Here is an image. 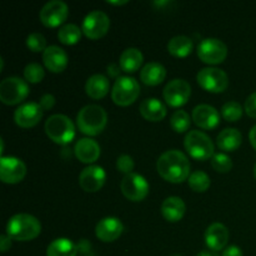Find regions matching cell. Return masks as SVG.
Returning <instances> with one entry per match:
<instances>
[{"label":"cell","mask_w":256,"mask_h":256,"mask_svg":"<svg viewBox=\"0 0 256 256\" xmlns=\"http://www.w3.org/2000/svg\"><path fill=\"white\" fill-rule=\"evenodd\" d=\"M158 172L162 179L170 182H182L190 176V162L180 150H168L162 152L156 162Z\"/></svg>","instance_id":"cell-1"},{"label":"cell","mask_w":256,"mask_h":256,"mask_svg":"<svg viewBox=\"0 0 256 256\" xmlns=\"http://www.w3.org/2000/svg\"><path fill=\"white\" fill-rule=\"evenodd\" d=\"M42 232V224L30 214H16L6 224V235L16 242H30Z\"/></svg>","instance_id":"cell-2"},{"label":"cell","mask_w":256,"mask_h":256,"mask_svg":"<svg viewBox=\"0 0 256 256\" xmlns=\"http://www.w3.org/2000/svg\"><path fill=\"white\" fill-rule=\"evenodd\" d=\"M76 124L82 134L95 136L102 132L106 126L108 114L100 105H86L78 112Z\"/></svg>","instance_id":"cell-3"},{"label":"cell","mask_w":256,"mask_h":256,"mask_svg":"<svg viewBox=\"0 0 256 256\" xmlns=\"http://www.w3.org/2000/svg\"><path fill=\"white\" fill-rule=\"evenodd\" d=\"M45 132L56 144L66 145L75 138V125L66 115L54 114L45 122Z\"/></svg>","instance_id":"cell-4"},{"label":"cell","mask_w":256,"mask_h":256,"mask_svg":"<svg viewBox=\"0 0 256 256\" xmlns=\"http://www.w3.org/2000/svg\"><path fill=\"white\" fill-rule=\"evenodd\" d=\"M184 146L194 159L204 162L214 155V142L205 132L200 130H190L184 139Z\"/></svg>","instance_id":"cell-5"},{"label":"cell","mask_w":256,"mask_h":256,"mask_svg":"<svg viewBox=\"0 0 256 256\" xmlns=\"http://www.w3.org/2000/svg\"><path fill=\"white\" fill-rule=\"evenodd\" d=\"M140 94V85L132 76H120L114 82L112 98L120 106H128L138 99Z\"/></svg>","instance_id":"cell-6"},{"label":"cell","mask_w":256,"mask_h":256,"mask_svg":"<svg viewBox=\"0 0 256 256\" xmlns=\"http://www.w3.org/2000/svg\"><path fill=\"white\" fill-rule=\"evenodd\" d=\"M29 95V85L18 76L5 78L0 82V100L6 105H15L26 99Z\"/></svg>","instance_id":"cell-7"},{"label":"cell","mask_w":256,"mask_h":256,"mask_svg":"<svg viewBox=\"0 0 256 256\" xmlns=\"http://www.w3.org/2000/svg\"><path fill=\"white\" fill-rule=\"evenodd\" d=\"M200 86L210 92H222L229 85V76L226 72L218 68H202L196 75Z\"/></svg>","instance_id":"cell-8"},{"label":"cell","mask_w":256,"mask_h":256,"mask_svg":"<svg viewBox=\"0 0 256 256\" xmlns=\"http://www.w3.org/2000/svg\"><path fill=\"white\" fill-rule=\"evenodd\" d=\"M228 55V46L216 38L202 39L198 45V56L206 64H220Z\"/></svg>","instance_id":"cell-9"},{"label":"cell","mask_w":256,"mask_h":256,"mask_svg":"<svg viewBox=\"0 0 256 256\" xmlns=\"http://www.w3.org/2000/svg\"><path fill=\"white\" fill-rule=\"evenodd\" d=\"M122 192L126 199L132 202H142L149 194V182L142 175L138 172H130L122 180Z\"/></svg>","instance_id":"cell-10"},{"label":"cell","mask_w":256,"mask_h":256,"mask_svg":"<svg viewBox=\"0 0 256 256\" xmlns=\"http://www.w3.org/2000/svg\"><path fill=\"white\" fill-rule=\"evenodd\" d=\"M110 28V19L104 12L92 10L82 20V30L90 39H99L104 36Z\"/></svg>","instance_id":"cell-11"},{"label":"cell","mask_w":256,"mask_h":256,"mask_svg":"<svg viewBox=\"0 0 256 256\" xmlns=\"http://www.w3.org/2000/svg\"><path fill=\"white\" fill-rule=\"evenodd\" d=\"M164 99L170 106H182L186 104L192 95V86L189 82L184 79L170 80L164 88Z\"/></svg>","instance_id":"cell-12"},{"label":"cell","mask_w":256,"mask_h":256,"mask_svg":"<svg viewBox=\"0 0 256 256\" xmlns=\"http://www.w3.org/2000/svg\"><path fill=\"white\" fill-rule=\"evenodd\" d=\"M69 15V8L66 2L62 0H50L40 10V20L45 26L55 28L66 20Z\"/></svg>","instance_id":"cell-13"},{"label":"cell","mask_w":256,"mask_h":256,"mask_svg":"<svg viewBox=\"0 0 256 256\" xmlns=\"http://www.w3.org/2000/svg\"><path fill=\"white\" fill-rule=\"evenodd\" d=\"M26 175L24 162L15 156H2L0 159V179L6 184L20 182Z\"/></svg>","instance_id":"cell-14"},{"label":"cell","mask_w":256,"mask_h":256,"mask_svg":"<svg viewBox=\"0 0 256 256\" xmlns=\"http://www.w3.org/2000/svg\"><path fill=\"white\" fill-rule=\"evenodd\" d=\"M106 174L105 170L99 165H89L79 175V184L82 190L88 192H99L105 184Z\"/></svg>","instance_id":"cell-15"},{"label":"cell","mask_w":256,"mask_h":256,"mask_svg":"<svg viewBox=\"0 0 256 256\" xmlns=\"http://www.w3.org/2000/svg\"><path fill=\"white\" fill-rule=\"evenodd\" d=\"M42 112L44 110L38 102H25L15 110L14 120L19 126L32 128L42 120Z\"/></svg>","instance_id":"cell-16"},{"label":"cell","mask_w":256,"mask_h":256,"mask_svg":"<svg viewBox=\"0 0 256 256\" xmlns=\"http://www.w3.org/2000/svg\"><path fill=\"white\" fill-rule=\"evenodd\" d=\"M124 225L120 219L114 216H108L100 220L95 228V234L98 239L104 242H112L122 234Z\"/></svg>","instance_id":"cell-17"},{"label":"cell","mask_w":256,"mask_h":256,"mask_svg":"<svg viewBox=\"0 0 256 256\" xmlns=\"http://www.w3.org/2000/svg\"><path fill=\"white\" fill-rule=\"evenodd\" d=\"M192 120L202 129H214L219 125L220 115L212 105L200 104L192 110Z\"/></svg>","instance_id":"cell-18"},{"label":"cell","mask_w":256,"mask_h":256,"mask_svg":"<svg viewBox=\"0 0 256 256\" xmlns=\"http://www.w3.org/2000/svg\"><path fill=\"white\" fill-rule=\"evenodd\" d=\"M229 230L222 222H214L205 232V242L212 252H219L225 249L229 242Z\"/></svg>","instance_id":"cell-19"},{"label":"cell","mask_w":256,"mask_h":256,"mask_svg":"<svg viewBox=\"0 0 256 256\" xmlns=\"http://www.w3.org/2000/svg\"><path fill=\"white\" fill-rule=\"evenodd\" d=\"M42 62L50 72H62L68 66L69 58L62 48L58 45H50L42 52Z\"/></svg>","instance_id":"cell-20"},{"label":"cell","mask_w":256,"mask_h":256,"mask_svg":"<svg viewBox=\"0 0 256 256\" xmlns=\"http://www.w3.org/2000/svg\"><path fill=\"white\" fill-rule=\"evenodd\" d=\"M74 152L80 162L90 164L99 159L100 145L98 144L96 140H92L90 138H82L75 144Z\"/></svg>","instance_id":"cell-21"},{"label":"cell","mask_w":256,"mask_h":256,"mask_svg":"<svg viewBox=\"0 0 256 256\" xmlns=\"http://www.w3.org/2000/svg\"><path fill=\"white\" fill-rule=\"evenodd\" d=\"M139 110L142 118L149 122H160L166 116V106L156 98H148L142 100Z\"/></svg>","instance_id":"cell-22"},{"label":"cell","mask_w":256,"mask_h":256,"mask_svg":"<svg viewBox=\"0 0 256 256\" xmlns=\"http://www.w3.org/2000/svg\"><path fill=\"white\" fill-rule=\"evenodd\" d=\"M186 210V205L182 202V198L169 196L162 202V214L165 220L170 222H176L182 219Z\"/></svg>","instance_id":"cell-23"},{"label":"cell","mask_w":256,"mask_h":256,"mask_svg":"<svg viewBox=\"0 0 256 256\" xmlns=\"http://www.w3.org/2000/svg\"><path fill=\"white\" fill-rule=\"evenodd\" d=\"M166 78V69L162 64L158 62H150L142 66L140 72V79L144 84L154 86L162 82Z\"/></svg>","instance_id":"cell-24"},{"label":"cell","mask_w":256,"mask_h":256,"mask_svg":"<svg viewBox=\"0 0 256 256\" xmlns=\"http://www.w3.org/2000/svg\"><path fill=\"white\" fill-rule=\"evenodd\" d=\"M242 135L235 128H228L220 132L216 138V145L224 152H234L242 145Z\"/></svg>","instance_id":"cell-25"},{"label":"cell","mask_w":256,"mask_h":256,"mask_svg":"<svg viewBox=\"0 0 256 256\" xmlns=\"http://www.w3.org/2000/svg\"><path fill=\"white\" fill-rule=\"evenodd\" d=\"M110 82L105 75L94 74L88 79L85 84V90L86 94L92 99H102L109 92Z\"/></svg>","instance_id":"cell-26"},{"label":"cell","mask_w":256,"mask_h":256,"mask_svg":"<svg viewBox=\"0 0 256 256\" xmlns=\"http://www.w3.org/2000/svg\"><path fill=\"white\" fill-rule=\"evenodd\" d=\"M142 52L136 48H128L120 55V68L126 72H134L142 66Z\"/></svg>","instance_id":"cell-27"},{"label":"cell","mask_w":256,"mask_h":256,"mask_svg":"<svg viewBox=\"0 0 256 256\" xmlns=\"http://www.w3.org/2000/svg\"><path fill=\"white\" fill-rule=\"evenodd\" d=\"M78 248L72 240L59 238L52 240L46 249V256H76Z\"/></svg>","instance_id":"cell-28"},{"label":"cell","mask_w":256,"mask_h":256,"mask_svg":"<svg viewBox=\"0 0 256 256\" xmlns=\"http://www.w3.org/2000/svg\"><path fill=\"white\" fill-rule=\"evenodd\" d=\"M192 40L186 35H176L172 38L168 42V50L172 55L176 58H185L192 52Z\"/></svg>","instance_id":"cell-29"},{"label":"cell","mask_w":256,"mask_h":256,"mask_svg":"<svg viewBox=\"0 0 256 256\" xmlns=\"http://www.w3.org/2000/svg\"><path fill=\"white\" fill-rule=\"evenodd\" d=\"M82 30L78 25L65 24L60 26V29L58 30V38H59V40L62 44L74 45L82 38Z\"/></svg>","instance_id":"cell-30"},{"label":"cell","mask_w":256,"mask_h":256,"mask_svg":"<svg viewBox=\"0 0 256 256\" xmlns=\"http://www.w3.org/2000/svg\"><path fill=\"white\" fill-rule=\"evenodd\" d=\"M188 182H189V186L196 192H206L210 186V182H212L209 175L205 172H202V170H196V172H192Z\"/></svg>","instance_id":"cell-31"},{"label":"cell","mask_w":256,"mask_h":256,"mask_svg":"<svg viewBox=\"0 0 256 256\" xmlns=\"http://www.w3.org/2000/svg\"><path fill=\"white\" fill-rule=\"evenodd\" d=\"M190 124H192L190 115L185 110H176L170 118V125L176 132H184L189 130Z\"/></svg>","instance_id":"cell-32"},{"label":"cell","mask_w":256,"mask_h":256,"mask_svg":"<svg viewBox=\"0 0 256 256\" xmlns=\"http://www.w3.org/2000/svg\"><path fill=\"white\" fill-rule=\"evenodd\" d=\"M222 115L226 122H238L242 116V106L240 102L230 100L222 105Z\"/></svg>","instance_id":"cell-33"},{"label":"cell","mask_w":256,"mask_h":256,"mask_svg":"<svg viewBox=\"0 0 256 256\" xmlns=\"http://www.w3.org/2000/svg\"><path fill=\"white\" fill-rule=\"evenodd\" d=\"M45 72L42 66L38 62H30L25 66L24 69V78L26 82H32V84H36L44 79Z\"/></svg>","instance_id":"cell-34"},{"label":"cell","mask_w":256,"mask_h":256,"mask_svg":"<svg viewBox=\"0 0 256 256\" xmlns=\"http://www.w3.org/2000/svg\"><path fill=\"white\" fill-rule=\"evenodd\" d=\"M212 165L216 172H228L232 169V160L224 152H216L212 155Z\"/></svg>","instance_id":"cell-35"},{"label":"cell","mask_w":256,"mask_h":256,"mask_svg":"<svg viewBox=\"0 0 256 256\" xmlns=\"http://www.w3.org/2000/svg\"><path fill=\"white\" fill-rule=\"evenodd\" d=\"M26 46L34 52H44L45 49L48 48L46 39H45L44 35L40 34V32H32V34L28 35L26 38Z\"/></svg>","instance_id":"cell-36"},{"label":"cell","mask_w":256,"mask_h":256,"mask_svg":"<svg viewBox=\"0 0 256 256\" xmlns=\"http://www.w3.org/2000/svg\"><path fill=\"white\" fill-rule=\"evenodd\" d=\"M134 160L130 155H120L116 160V168L120 172H124L125 175L132 172V169H134Z\"/></svg>","instance_id":"cell-37"},{"label":"cell","mask_w":256,"mask_h":256,"mask_svg":"<svg viewBox=\"0 0 256 256\" xmlns=\"http://www.w3.org/2000/svg\"><path fill=\"white\" fill-rule=\"evenodd\" d=\"M245 112L250 118H256V92L245 100Z\"/></svg>","instance_id":"cell-38"},{"label":"cell","mask_w":256,"mask_h":256,"mask_svg":"<svg viewBox=\"0 0 256 256\" xmlns=\"http://www.w3.org/2000/svg\"><path fill=\"white\" fill-rule=\"evenodd\" d=\"M40 106L42 108V110H49L54 106L55 104V98L52 94H45L42 95V98L40 99Z\"/></svg>","instance_id":"cell-39"},{"label":"cell","mask_w":256,"mask_h":256,"mask_svg":"<svg viewBox=\"0 0 256 256\" xmlns=\"http://www.w3.org/2000/svg\"><path fill=\"white\" fill-rule=\"evenodd\" d=\"M222 256H242V252L236 245H230V246L225 248Z\"/></svg>","instance_id":"cell-40"},{"label":"cell","mask_w":256,"mask_h":256,"mask_svg":"<svg viewBox=\"0 0 256 256\" xmlns=\"http://www.w3.org/2000/svg\"><path fill=\"white\" fill-rule=\"evenodd\" d=\"M12 238L8 236V235H2L0 236V250H2V252H8L10 249V246H12Z\"/></svg>","instance_id":"cell-41"},{"label":"cell","mask_w":256,"mask_h":256,"mask_svg":"<svg viewBox=\"0 0 256 256\" xmlns=\"http://www.w3.org/2000/svg\"><path fill=\"white\" fill-rule=\"evenodd\" d=\"M249 139H250V142H252V148L256 150V125H254V126L252 128V130H250Z\"/></svg>","instance_id":"cell-42"},{"label":"cell","mask_w":256,"mask_h":256,"mask_svg":"<svg viewBox=\"0 0 256 256\" xmlns=\"http://www.w3.org/2000/svg\"><path fill=\"white\" fill-rule=\"evenodd\" d=\"M196 256H215V255L212 254V252H209V250H202V252H200Z\"/></svg>","instance_id":"cell-43"},{"label":"cell","mask_w":256,"mask_h":256,"mask_svg":"<svg viewBox=\"0 0 256 256\" xmlns=\"http://www.w3.org/2000/svg\"><path fill=\"white\" fill-rule=\"evenodd\" d=\"M108 2L112 5H122V4H126L128 0H122V2H112V0H108Z\"/></svg>","instance_id":"cell-44"},{"label":"cell","mask_w":256,"mask_h":256,"mask_svg":"<svg viewBox=\"0 0 256 256\" xmlns=\"http://www.w3.org/2000/svg\"><path fill=\"white\" fill-rule=\"evenodd\" d=\"M254 176H255V179H256V162H255V165H254Z\"/></svg>","instance_id":"cell-45"},{"label":"cell","mask_w":256,"mask_h":256,"mask_svg":"<svg viewBox=\"0 0 256 256\" xmlns=\"http://www.w3.org/2000/svg\"><path fill=\"white\" fill-rule=\"evenodd\" d=\"M172 256H182V255H179V254H175V255H172Z\"/></svg>","instance_id":"cell-46"}]
</instances>
